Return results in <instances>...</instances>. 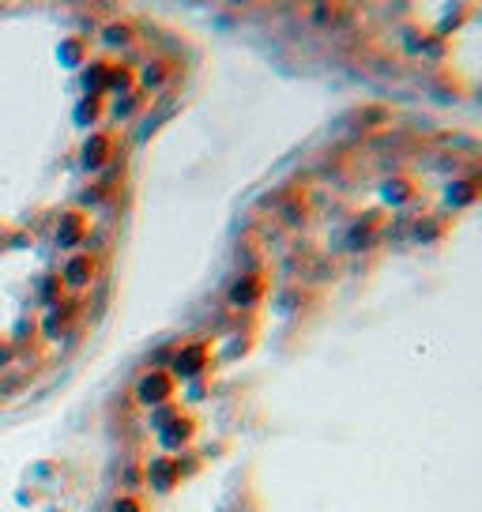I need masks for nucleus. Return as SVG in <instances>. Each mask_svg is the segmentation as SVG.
I'll return each mask as SVG.
<instances>
[{
    "label": "nucleus",
    "instance_id": "nucleus-1",
    "mask_svg": "<svg viewBox=\"0 0 482 512\" xmlns=\"http://www.w3.org/2000/svg\"><path fill=\"white\" fill-rule=\"evenodd\" d=\"M268 275L264 272H241L230 287H226V302L234 305V309H257L264 298H268Z\"/></svg>",
    "mask_w": 482,
    "mask_h": 512
},
{
    "label": "nucleus",
    "instance_id": "nucleus-2",
    "mask_svg": "<svg viewBox=\"0 0 482 512\" xmlns=\"http://www.w3.org/2000/svg\"><path fill=\"white\" fill-rule=\"evenodd\" d=\"M211 362H215V351H211L208 339H196V343H189V347H181L174 358V373L177 377H204L211 369Z\"/></svg>",
    "mask_w": 482,
    "mask_h": 512
},
{
    "label": "nucleus",
    "instance_id": "nucleus-3",
    "mask_svg": "<svg viewBox=\"0 0 482 512\" xmlns=\"http://www.w3.org/2000/svg\"><path fill=\"white\" fill-rule=\"evenodd\" d=\"M381 204L385 208H407V204H415L418 196H422V185H418V177L411 174H392L381 181Z\"/></svg>",
    "mask_w": 482,
    "mask_h": 512
},
{
    "label": "nucleus",
    "instance_id": "nucleus-4",
    "mask_svg": "<svg viewBox=\"0 0 482 512\" xmlns=\"http://www.w3.org/2000/svg\"><path fill=\"white\" fill-rule=\"evenodd\" d=\"M441 196H445V208L449 211H467L482 200V181L479 177H452Z\"/></svg>",
    "mask_w": 482,
    "mask_h": 512
},
{
    "label": "nucleus",
    "instance_id": "nucleus-5",
    "mask_svg": "<svg viewBox=\"0 0 482 512\" xmlns=\"http://www.w3.org/2000/svg\"><path fill=\"white\" fill-rule=\"evenodd\" d=\"M381 226H385V219H381V211H366V215H358L351 226H347V249H366V245H373V238L381 234Z\"/></svg>",
    "mask_w": 482,
    "mask_h": 512
},
{
    "label": "nucleus",
    "instance_id": "nucleus-6",
    "mask_svg": "<svg viewBox=\"0 0 482 512\" xmlns=\"http://www.w3.org/2000/svg\"><path fill=\"white\" fill-rule=\"evenodd\" d=\"M471 19H475V0H452V4H445L441 23H437L434 31L441 34V38H449V34H456L464 23H471Z\"/></svg>",
    "mask_w": 482,
    "mask_h": 512
},
{
    "label": "nucleus",
    "instance_id": "nucleus-7",
    "mask_svg": "<svg viewBox=\"0 0 482 512\" xmlns=\"http://www.w3.org/2000/svg\"><path fill=\"white\" fill-rule=\"evenodd\" d=\"M140 400L151 403V407H155V403L174 400V377H170V373H159V369L147 373L144 381H140Z\"/></svg>",
    "mask_w": 482,
    "mask_h": 512
},
{
    "label": "nucleus",
    "instance_id": "nucleus-8",
    "mask_svg": "<svg viewBox=\"0 0 482 512\" xmlns=\"http://www.w3.org/2000/svg\"><path fill=\"white\" fill-rule=\"evenodd\" d=\"M452 223L445 219V215H426V219H418L415 226V241H422V245H437V241L449 238Z\"/></svg>",
    "mask_w": 482,
    "mask_h": 512
},
{
    "label": "nucleus",
    "instance_id": "nucleus-9",
    "mask_svg": "<svg viewBox=\"0 0 482 512\" xmlns=\"http://www.w3.org/2000/svg\"><path fill=\"white\" fill-rule=\"evenodd\" d=\"M193 433H196V418L177 415L174 422H170V430L162 433V441H166L170 448H181V445H189V441H193Z\"/></svg>",
    "mask_w": 482,
    "mask_h": 512
},
{
    "label": "nucleus",
    "instance_id": "nucleus-10",
    "mask_svg": "<svg viewBox=\"0 0 482 512\" xmlns=\"http://www.w3.org/2000/svg\"><path fill=\"white\" fill-rule=\"evenodd\" d=\"M449 38H441V34L437 31H430V34H422V42H418V57H426V61H441V57H445V53H449Z\"/></svg>",
    "mask_w": 482,
    "mask_h": 512
},
{
    "label": "nucleus",
    "instance_id": "nucleus-11",
    "mask_svg": "<svg viewBox=\"0 0 482 512\" xmlns=\"http://www.w3.org/2000/svg\"><path fill=\"white\" fill-rule=\"evenodd\" d=\"M151 475H155V486H159V490H170V486L181 479V467H177L174 460H159Z\"/></svg>",
    "mask_w": 482,
    "mask_h": 512
},
{
    "label": "nucleus",
    "instance_id": "nucleus-12",
    "mask_svg": "<svg viewBox=\"0 0 482 512\" xmlns=\"http://www.w3.org/2000/svg\"><path fill=\"white\" fill-rule=\"evenodd\" d=\"M110 136H95V144L87 147V166H102V162L110 159Z\"/></svg>",
    "mask_w": 482,
    "mask_h": 512
},
{
    "label": "nucleus",
    "instance_id": "nucleus-13",
    "mask_svg": "<svg viewBox=\"0 0 482 512\" xmlns=\"http://www.w3.org/2000/svg\"><path fill=\"white\" fill-rule=\"evenodd\" d=\"M166 76H170V61H155L144 68V83L147 87H159V83H166Z\"/></svg>",
    "mask_w": 482,
    "mask_h": 512
},
{
    "label": "nucleus",
    "instance_id": "nucleus-14",
    "mask_svg": "<svg viewBox=\"0 0 482 512\" xmlns=\"http://www.w3.org/2000/svg\"><path fill=\"white\" fill-rule=\"evenodd\" d=\"M132 38H136V31H132V27H125V23H117V27H110V31H106V42H113V46H129Z\"/></svg>",
    "mask_w": 482,
    "mask_h": 512
},
{
    "label": "nucleus",
    "instance_id": "nucleus-15",
    "mask_svg": "<svg viewBox=\"0 0 482 512\" xmlns=\"http://www.w3.org/2000/svg\"><path fill=\"white\" fill-rule=\"evenodd\" d=\"M91 272H95V264L83 256L80 264H72V283H87V279H91Z\"/></svg>",
    "mask_w": 482,
    "mask_h": 512
},
{
    "label": "nucleus",
    "instance_id": "nucleus-16",
    "mask_svg": "<svg viewBox=\"0 0 482 512\" xmlns=\"http://www.w3.org/2000/svg\"><path fill=\"white\" fill-rule=\"evenodd\" d=\"M113 512H144V509H140V501L125 497V501H117V509H113Z\"/></svg>",
    "mask_w": 482,
    "mask_h": 512
}]
</instances>
